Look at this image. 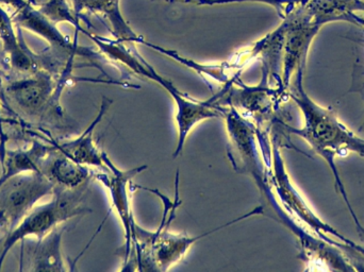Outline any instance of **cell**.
Masks as SVG:
<instances>
[{
    "instance_id": "1",
    "label": "cell",
    "mask_w": 364,
    "mask_h": 272,
    "mask_svg": "<svg viewBox=\"0 0 364 272\" xmlns=\"http://www.w3.org/2000/svg\"><path fill=\"white\" fill-rule=\"evenodd\" d=\"M304 70H299L296 72L294 87L288 94L303 114L304 126L299 129L288 127L289 134L305 139L312 150L328 165L335 178L338 194L343 198L359 234L363 236L364 228L348 200V195L340 177L335 158L338 156H348L350 152L364 158V139L357 136L350 128L341 123L333 109L320 106L308 95L304 89Z\"/></svg>"
},
{
    "instance_id": "2",
    "label": "cell",
    "mask_w": 364,
    "mask_h": 272,
    "mask_svg": "<svg viewBox=\"0 0 364 272\" xmlns=\"http://www.w3.org/2000/svg\"><path fill=\"white\" fill-rule=\"evenodd\" d=\"M176 197L175 200L168 199L166 195L162 194L160 190H151V188L142 187L146 192H153L156 196L161 199L164 205V218L161 224L156 232H149L141 228L136 222L134 231V241H132V252H136V256H130L132 258L128 261L127 266L130 262L134 263L136 271H166L171 267L181 263L184 256L188 254L193 245L205 237L214 234L218 231L228 228L237 222H243L254 216L263 215L264 210L262 205L255 207L252 211L235 219L230 220L218 228L211 229L208 232L197 236H188L186 234H175L168 230V224L175 217V212L177 207L181 205L179 199V171L176 175Z\"/></svg>"
},
{
    "instance_id": "3",
    "label": "cell",
    "mask_w": 364,
    "mask_h": 272,
    "mask_svg": "<svg viewBox=\"0 0 364 272\" xmlns=\"http://www.w3.org/2000/svg\"><path fill=\"white\" fill-rule=\"evenodd\" d=\"M87 36L97 45L100 53L107 59L119 62L125 67L129 68L134 74L140 75L154 82H157L160 87H164L170 94L171 97L176 102L178 141H177L176 150L173 156L174 158L181 156L186 138L190 132L194 129L195 126L207 121V119L225 116V113H223L224 109L220 108V100L226 94V89H228V87L226 85H224L222 91L212 96L210 99L199 102V100L194 99L186 94L182 93L177 89L174 83L158 74L155 68L151 64L147 63L146 60L143 59L142 55H139L138 51L134 47H132V49L127 48L125 46V43L121 42V40H110V38H102L100 36H92L90 33H87Z\"/></svg>"
},
{
    "instance_id": "4",
    "label": "cell",
    "mask_w": 364,
    "mask_h": 272,
    "mask_svg": "<svg viewBox=\"0 0 364 272\" xmlns=\"http://www.w3.org/2000/svg\"><path fill=\"white\" fill-rule=\"evenodd\" d=\"M89 186L90 181L75 188L55 186L53 200L34 207L13 230L8 232L0 250V269L6 254L15 244L21 243L30 236L43 239L64 222L77 216L91 213L92 210L85 203Z\"/></svg>"
},
{
    "instance_id": "5",
    "label": "cell",
    "mask_w": 364,
    "mask_h": 272,
    "mask_svg": "<svg viewBox=\"0 0 364 272\" xmlns=\"http://www.w3.org/2000/svg\"><path fill=\"white\" fill-rule=\"evenodd\" d=\"M272 170L269 173V181L275 188L280 201L288 213L292 214L299 222H303L316 237L327 241L331 245L339 248L342 251L348 254H360L364 256V248L357 245L352 239L344 236L339 231L336 230L331 224L321 219L316 212L310 207L306 199L301 196L294 184L291 181L287 173L284 158L280 153L277 139L274 137L272 141Z\"/></svg>"
},
{
    "instance_id": "6",
    "label": "cell",
    "mask_w": 364,
    "mask_h": 272,
    "mask_svg": "<svg viewBox=\"0 0 364 272\" xmlns=\"http://www.w3.org/2000/svg\"><path fill=\"white\" fill-rule=\"evenodd\" d=\"M55 186L41 171L21 173L4 182L0 185V230H13L38 200L53 194Z\"/></svg>"
},
{
    "instance_id": "7",
    "label": "cell",
    "mask_w": 364,
    "mask_h": 272,
    "mask_svg": "<svg viewBox=\"0 0 364 272\" xmlns=\"http://www.w3.org/2000/svg\"><path fill=\"white\" fill-rule=\"evenodd\" d=\"M68 76L64 75L57 85L50 74L36 70L9 85L6 96L17 111L31 119L44 116L48 111L59 112L60 93Z\"/></svg>"
},
{
    "instance_id": "8",
    "label": "cell",
    "mask_w": 364,
    "mask_h": 272,
    "mask_svg": "<svg viewBox=\"0 0 364 272\" xmlns=\"http://www.w3.org/2000/svg\"><path fill=\"white\" fill-rule=\"evenodd\" d=\"M286 26L284 55H282V82L288 91L291 79L299 70H305L310 46L320 31V26L312 21L304 6V1L282 17Z\"/></svg>"
},
{
    "instance_id": "9",
    "label": "cell",
    "mask_w": 364,
    "mask_h": 272,
    "mask_svg": "<svg viewBox=\"0 0 364 272\" xmlns=\"http://www.w3.org/2000/svg\"><path fill=\"white\" fill-rule=\"evenodd\" d=\"M104 163L106 166V173H93L94 179L102 182L110 194L111 205L112 210L121 219L125 230V246H124V265L127 264L132 252V241H134V231L136 222L132 207V180L139 173H143L149 168L147 165L136 167V168L122 170L115 166L114 163L109 158L108 154L104 151Z\"/></svg>"
},
{
    "instance_id": "10",
    "label": "cell",
    "mask_w": 364,
    "mask_h": 272,
    "mask_svg": "<svg viewBox=\"0 0 364 272\" xmlns=\"http://www.w3.org/2000/svg\"><path fill=\"white\" fill-rule=\"evenodd\" d=\"M262 80L260 85L255 87H247L244 85L240 78L235 83L239 87H233L235 83L229 87L224 96L220 98V102L225 100L223 104H229L230 108L235 109L237 112L245 113L246 115L269 114L278 98L282 97L284 93L279 87H269V75L262 70Z\"/></svg>"
},
{
    "instance_id": "11",
    "label": "cell",
    "mask_w": 364,
    "mask_h": 272,
    "mask_svg": "<svg viewBox=\"0 0 364 272\" xmlns=\"http://www.w3.org/2000/svg\"><path fill=\"white\" fill-rule=\"evenodd\" d=\"M112 102V100L109 98L104 97L100 113L92 121L91 125L83 131V134L77 138L66 141V143H55V148L79 164L85 165V166L100 167L106 170L104 158H102L104 151H100V148L94 141L93 132L98 124L104 119L105 114L108 112Z\"/></svg>"
},
{
    "instance_id": "12",
    "label": "cell",
    "mask_w": 364,
    "mask_h": 272,
    "mask_svg": "<svg viewBox=\"0 0 364 272\" xmlns=\"http://www.w3.org/2000/svg\"><path fill=\"white\" fill-rule=\"evenodd\" d=\"M65 230L66 227L61 224L46 236L38 239L36 243L30 241L26 246V260L30 271H68L61 252L62 236Z\"/></svg>"
},
{
    "instance_id": "13",
    "label": "cell",
    "mask_w": 364,
    "mask_h": 272,
    "mask_svg": "<svg viewBox=\"0 0 364 272\" xmlns=\"http://www.w3.org/2000/svg\"><path fill=\"white\" fill-rule=\"evenodd\" d=\"M304 6L320 27L346 21L364 28V0H305Z\"/></svg>"
},
{
    "instance_id": "14",
    "label": "cell",
    "mask_w": 364,
    "mask_h": 272,
    "mask_svg": "<svg viewBox=\"0 0 364 272\" xmlns=\"http://www.w3.org/2000/svg\"><path fill=\"white\" fill-rule=\"evenodd\" d=\"M40 170L55 186L65 188L78 187L93 179V173L90 171L89 167L75 162L57 148L44 158Z\"/></svg>"
},
{
    "instance_id": "15",
    "label": "cell",
    "mask_w": 364,
    "mask_h": 272,
    "mask_svg": "<svg viewBox=\"0 0 364 272\" xmlns=\"http://www.w3.org/2000/svg\"><path fill=\"white\" fill-rule=\"evenodd\" d=\"M0 42L4 47L6 59L16 72L21 74H33L38 70V61L26 48L25 43L19 40L13 29L12 21L0 8Z\"/></svg>"
},
{
    "instance_id": "16",
    "label": "cell",
    "mask_w": 364,
    "mask_h": 272,
    "mask_svg": "<svg viewBox=\"0 0 364 272\" xmlns=\"http://www.w3.org/2000/svg\"><path fill=\"white\" fill-rule=\"evenodd\" d=\"M76 2L78 10L87 9L95 13H102L110 21L115 40L129 44H141L142 42V36H138L124 18L119 9V0H76Z\"/></svg>"
},
{
    "instance_id": "17",
    "label": "cell",
    "mask_w": 364,
    "mask_h": 272,
    "mask_svg": "<svg viewBox=\"0 0 364 272\" xmlns=\"http://www.w3.org/2000/svg\"><path fill=\"white\" fill-rule=\"evenodd\" d=\"M241 1H263L267 2V4H273L275 8H277L278 6V0H241Z\"/></svg>"
},
{
    "instance_id": "18",
    "label": "cell",
    "mask_w": 364,
    "mask_h": 272,
    "mask_svg": "<svg viewBox=\"0 0 364 272\" xmlns=\"http://www.w3.org/2000/svg\"><path fill=\"white\" fill-rule=\"evenodd\" d=\"M355 40V42H356V40H358V42L360 43V44L364 45V38H358V40ZM363 75H364V72H363ZM363 87H364V82L363 83ZM359 131H364V121H363V126H361V127H360V129H359Z\"/></svg>"
}]
</instances>
